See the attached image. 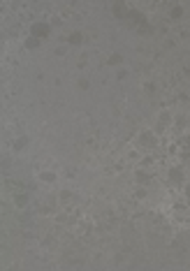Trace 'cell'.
Returning a JSON list of instances; mask_svg holds the SVG:
<instances>
[{"instance_id": "6da1fadb", "label": "cell", "mask_w": 190, "mask_h": 271, "mask_svg": "<svg viewBox=\"0 0 190 271\" xmlns=\"http://www.w3.org/2000/svg\"><path fill=\"white\" fill-rule=\"evenodd\" d=\"M32 32H35V35H47V32H49V26H42V23H37L35 28H32Z\"/></svg>"}, {"instance_id": "7a4b0ae2", "label": "cell", "mask_w": 190, "mask_h": 271, "mask_svg": "<svg viewBox=\"0 0 190 271\" xmlns=\"http://www.w3.org/2000/svg\"><path fill=\"white\" fill-rule=\"evenodd\" d=\"M70 42H74V44H77V42H81V35H79V32H74V35L70 37Z\"/></svg>"}, {"instance_id": "3957f363", "label": "cell", "mask_w": 190, "mask_h": 271, "mask_svg": "<svg viewBox=\"0 0 190 271\" xmlns=\"http://www.w3.org/2000/svg\"><path fill=\"white\" fill-rule=\"evenodd\" d=\"M109 63H111V65H118V63H121V56H111Z\"/></svg>"}]
</instances>
